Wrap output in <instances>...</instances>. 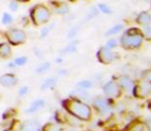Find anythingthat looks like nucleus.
Instances as JSON below:
<instances>
[{
    "mask_svg": "<svg viewBox=\"0 0 151 131\" xmlns=\"http://www.w3.org/2000/svg\"><path fill=\"white\" fill-rule=\"evenodd\" d=\"M12 22H14V16H12V14H9V12L5 11L3 12V14H2V18H1V23L4 25V26H8V25L12 24Z\"/></svg>",
    "mask_w": 151,
    "mask_h": 131,
    "instance_id": "obj_19",
    "label": "nucleus"
},
{
    "mask_svg": "<svg viewBox=\"0 0 151 131\" xmlns=\"http://www.w3.org/2000/svg\"><path fill=\"white\" fill-rule=\"evenodd\" d=\"M146 126H147L148 131H151V119H147L146 120Z\"/></svg>",
    "mask_w": 151,
    "mask_h": 131,
    "instance_id": "obj_34",
    "label": "nucleus"
},
{
    "mask_svg": "<svg viewBox=\"0 0 151 131\" xmlns=\"http://www.w3.org/2000/svg\"><path fill=\"white\" fill-rule=\"evenodd\" d=\"M64 131H75V130H73V129H66V130H64Z\"/></svg>",
    "mask_w": 151,
    "mask_h": 131,
    "instance_id": "obj_40",
    "label": "nucleus"
},
{
    "mask_svg": "<svg viewBox=\"0 0 151 131\" xmlns=\"http://www.w3.org/2000/svg\"><path fill=\"white\" fill-rule=\"evenodd\" d=\"M18 77L12 73H6L0 76V85H2L3 87H14L18 84Z\"/></svg>",
    "mask_w": 151,
    "mask_h": 131,
    "instance_id": "obj_8",
    "label": "nucleus"
},
{
    "mask_svg": "<svg viewBox=\"0 0 151 131\" xmlns=\"http://www.w3.org/2000/svg\"><path fill=\"white\" fill-rule=\"evenodd\" d=\"M117 45V43H116V40H109V41L107 42V47L108 48H113V47H115V46Z\"/></svg>",
    "mask_w": 151,
    "mask_h": 131,
    "instance_id": "obj_33",
    "label": "nucleus"
},
{
    "mask_svg": "<svg viewBox=\"0 0 151 131\" xmlns=\"http://www.w3.org/2000/svg\"><path fill=\"white\" fill-rule=\"evenodd\" d=\"M29 18L34 26L39 27L50 22L52 18V11L46 5L42 3H37L31 7Z\"/></svg>",
    "mask_w": 151,
    "mask_h": 131,
    "instance_id": "obj_3",
    "label": "nucleus"
},
{
    "mask_svg": "<svg viewBox=\"0 0 151 131\" xmlns=\"http://www.w3.org/2000/svg\"><path fill=\"white\" fill-rule=\"evenodd\" d=\"M99 8L102 12H104V14H111V9H110L109 6L106 5V4H102V3L99 4Z\"/></svg>",
    "mask_w": 151,
    "mask_h": 131,
    "instance_id": "obj_30",
    "label": "nucleus"
},
{
    "mask_svg": "<svg viewBox=\"0 0 151 131\" xmlns=\"http://www.w3.org/2000/svg\"><path fill=\"white\" fill-rule=\"evenodd\" d=\"M66 74H67L66 70H59L58 71V76H65Z\"/></svg>",
    "mask_w": 151,
    "mask_h": 131,
    "instance_id": "obj_35",
    "label": "nucleus"
},
{
    "mask_svg": "<svg viewBox=\"0 0 151 131\" xmlns=\"http://www.w3.org/2000/svg\"><path fill=\"white\" fill-rule=\"evenodd\" d=\"M78 42L77 41H73L71 42V43L69 44V45L67 46V47H65L63 50H62V53H70V52H74L76 51V44H77Z\"/></svg>",
    "mask_w": 151,
    "mask_h": 131,
    "instance_id": "obj_22",
    "label": "nucleus"
},
{
    "mask_svg": "<svg viewBox=\"0 0 151 131\" xmlns=\"http://www.w3.org/2000/svg\"><path fill=\"white\" fill-rule=\"evenodd\" d=\"M123 26L121 24H117L115 25L114 27H112L111 29H109V30L107 31V33H106V35L107 36H110V35H113V34H116L118 32H120L121 30H122Z\"/></svg>",
    "mask_w": 151,
    "mask_h": 131,
    "instance_id": "obj_24",
    "label": "nucleus"
},
{
    "mask_svg": "<svg viewBox=\"0 0 151 131\" xmlns=\"http://www.w3.org/2000/svg\"><path fill=\"white\" fill-rule=\"evenodd\" d=\"M4 131H17V130H14V129H12V128H8V129H6V130H4Z\"/></svg>",
    "mask_w": 151,
    "mask_h": 131,
    "instance_id": "obj_39",
    "label": "nucleus"
},
{
    "mask_svg": "<svg viewBox=\"0 0 151 131\" xmlns=\"http://www.w3.org/2000/svg\"><path fill=\"white\" fill-rule=\"evenodd\" d=\"M16 1H18L19 3H28V2H30L31 0H16Z\"/></svg>",
    "mask_w": 151,
    "mask_h": 131,
    "instance_id": "obj_37",
    "label": "nucleus"
},
{
    "mask_svg": "<svg viewBox=\"0 0 151 131\" xmlns=\"http://www.w3.org/2000/svg\"><path fill=\"white\" fill-rule=\"evenodd\" d=\"M7 67L10 68V69H14V68H16L17 66H16V64H14V62H12V63H9V64L7 65Z\"/></svg>",
    "mask_w": 151,
    "mask_h": 131,
    "instance_id": "obj_36",
    "label": "nucleus"
},
{
    "mask_svg": "<svg viewBox=\"0 0 151 131\" xmlns=\"http://www.w3.org/2000/svg\"><path fill=\"white\" fill-rule=\"evenodd\" d=\"M63 105L65 110L72 115L73 117L77 118L81 121H88L91 118V109L88 105L81 101L80 99L70 98L63 101Z\"/></svg>",
    "mask_w": 151,
    "mask_h": 131,
    "instance_id": "obj_1",
    "label": "nucleus"
},
{
    "mask_svg": "<svg viewBox=\"0 0 151 131\" xmlns=\"http://www.w3.org/2000/svg\"><path fill=\"white\" fill-rule=\"evenodd\" d=\"M77 86L81 89H88L93 86V83L90 80H84V81H80L79 83L77 84Z\"/></svg>",
    "mask_w": 151,
    "mask_h": 131,
    "instance_id": "obj_27",
    "label": "nucleus"
},
{
    "mask_svg": "<svg viewBox=\"0 0 151 131\" xmlns=\"http://www.w3.org/2000/svg\"><path fill=\"white\" fill-rule=\"evenodd\" d=\"M27 62H28V58L27 56H19V58L14 60V63L16 64L17 67H23L24 65L27 64Z\"/></svg>",
    "mask_w": 151,
    "mask_h": 131,
    "instance_id": "obj_25",
    "label": "nucleus"
},
{
    "mask_svg": "<svg viewBox=\"0 0 151 131\" xmlns=\"http://www.w3.org/2000/svg\"><path fill=\"white\" fill-rule=\"evenodd\" d=\"M50 3L52 6L55 14L65 16V14H67L69 12V6H68V4L66 2H63L60 0V1H52Z\"/></svg>",
    "mask_w": 151,
    "mask_h": 131,
    "instance_id": "obj_11",
    "label": "nucleus"
},
{
    "mask_svg": "<svg viewBox=\"0 0 151 131\" xmlns=\"http://www.w3.org/2000/svg\"><path fill=\"white\" fill-rule=\"evenodd\" d=\"M93 103V107L96 108V110H97L100 114H102V115H105V114H107L108 112L110 111L109 103H107V100L104 98L98 96L97 98H95Z\"/></svg>",
    "mask_w": 151,
    "mask_h": 131,
    "instance_id": "obj_9",
    "label": "nucleus"
},
{
    "mask_svg": "<svg viewBox=\"0 0 151 131\" xmlns=\"http://www.w3.org/2000/svg\"><path fill=\"white\" fill-rule=\"evenodd\" d=\"M137 24L141 25V26H146L151 23V14L147 11H142L138 14L137 19H136Z\"/></svg>",
    "mask_w": 151,
    "mask_h": 131,
    "instance_id": "obj_15",
    "label": "nucleus"
},
{
    "mask_svg": "<svg viewBox=\"0 0 151 131\" xmlns=\"http://www.w3.org/2000/svg\"><path fill=\"white\" fill-rule=\"evenodd\" d=\"M133 93L137 98H147L151 94V83L146 80L139 82L137 85H134Z\"/></svg>",
    "mask_w": 151,
    "mask_h": 131,
    "instance_id": "obj_5",
    "label": "nucleus"
},
{
    "mask_svg": "<svg viewBox=\"0 0 151 131\" xmlns=\"http://www.w3.org/2000/svg\"><path fill=\"white\" fill-rule=\"evenodd\" d=\"M70 95H71V98H73L81 99V98H86V96H88V93H86L84 89H81V88H79V89L74 90V91L72 92Z\"/></svg>",
    "mask_w": 151,
    "mask_h": 131,
    "instance_id": "obj_18",
    "label": "nucleus"
},
{
    "mask_svg": "<svg viewBox=\"0 0 151 131\" xmlns=\"http://www.w3.org/2000/svg\"><path fill=\"white\" fill-rule=\"evenodd\" d=\"M98 60L104 65H109L113 62V52L108 47H101L97 53Z\"/></svg>",
    "mask_w": 151,
    "mask_h": 131,
    "instance_id": "obj_7",
    "label": "nucleus"
},
{
    "mask_svg": "<svg viewBox=\"0 0 151 131\" xmlns=\"http://www.w3.org/2000/svg\"><path fill=\"white\" fill-rule=\"evenodd\" d=\"M28 92H29V87H28V86H23V87H21L20 89H19L18 94L20 96H24V95H26Z\"/></svg>",
    "mask_w": 151,
    "mask_h": 131,
    "instance_id": "obj_31",
    "label": "nucleus"
},
{
    "mask_svg": "<svg viewBox=\"0 0 151 131\" xmlns=\"http://www.w3.org/2000/svg\"><path fill=\"white\" fill-rule=\"evenodd\" d=\"M50 69V63L48 62H44L42 64H40L37 68L35 69V72L38 74V75H41V74H44L46 72H48V70Z\"/></svg>",
    "mask_w": 151,
    "mask_h": 131,
    "instance_id": "obj_17",
    "label": "nucleus"
},
{
    "mask_svg": "<svg viewBox=\"0 0 151 131\" xmlns=\"http://www.w3.org/2000/svg\"><path fill=\"white\" fill-rule=\"evenodd\" d=\"M68 1H70V2H75V1H77V0H68Z\"/></svg>",
    "mask_w": 151,
    "mask_h": 131,
    "instance_id": "obj_41",
    "label": "nucleus"
},
{
    "mask_svg": "<svg viewBox=\"0 0 151 131\" xmlns=\"http://www.w3.org/2000/svg\"><path fill=\"white\" fill-rule=\"evenodd\" d=\"M117 84L119 85V87L121 89L125 90V91H132L134 88V82L127 76H121L118 78V82Z\"/></svg>",
    "mask_w": 151,
    "mask_h": 131,
    "instance_id": "obj_12",
    "label": "nucleus"
},
{
    "mask_svg": "<svg viewBox=\"0 0 151 131\" xmlns=\"http://www.w3.org/2000/svg\"><path fill=\"white\" fill-rule=\"evenodd\" d=\"M143 34L137 28H131L122 34L120 44L127 50H135L141 46L143 42Z\"/></svg>",
    "mask_w": 151,
    "mask_h": 131,
    "instance_id": "obj_2",
    "label": "nucleus"
},
{
    "mask_svg": "<svg viewBox=\"0 0 151 131\" xmlns=\"http://www.w3.org/2000/svg\"><path fill=\"white\" fill-rule=\"evenodd\" d=\"M142 76H143V78L146 81L151 83V70H145V71H143L142 72Z\"/></svg>",
    "mask_w": 151,
    "mask_h": 131,
    "instance_id": "obj_29",
    "label": "nucleus"
},
{
    "mask_svg": "<svg viewBox=\"0 0 151 131\" xmlns=\"http://www.w3.org/2000/svg\"><path fill=\"white\" fill-rule=\"evenodd\" d=\"M141 32L143 34V37H145V39L151 40V27L149 25L143 26V30H142Z\"/></svg>",
    "mask_w": 151,
    "mask_h": 131,
    "instance_id": "obj_26",
    "label": "nucleus"
},
{
    "mask_svg": "<svg viewBox=\"0 0 151 131\" xmlns=\"http://www.w3.org/2000/svg\"><path fill=\"white\" fill-rule=\"evenodd\" d=\"M55 27V24H52V26H44L42 27V29L40 30V38H45L48 36V34L50 33V31L52 30V28Z\"/></svg>",
    "mask_w": 151,
    "mask_h": 131,
    "instance_id": "obj_21",
    "label": "nucleus"
},
{
    "mask_svg": "<svg viewBox=\"0 0 151 131\" xmlns=\"http://www.w3.org/2000/svg\"><path fill=\"white\" fill-rule=\"evenodd\" d=\"M34 53H35V56H37V58H39V60L43 58V52H42V50L40 49V48H38V47L34 48Z\"/></svg>",
    "mask_w": 151,
    "mask_h": 131,
    "instance_id": "obj_32",
    "label": "nucleus"
},
{
    "mask_svg": "<svg viewBox=\"0 0 151 131\" xmlns=\"http://www.w3.org/2000/svg\"><path fill=\"white\" fill-rule=\"evenodd\" d=\"M41 129L39 121L35 119L26 120L21 124V131H41Z\"/></svg>",
    "mask_w": 151,
    "mask_h": 131,
    "instance_id": "obj_10",
    "label": "nucleus"
},
{
    "mask_svg": "<svg viewBox=\"0 0 151 131\" xmlns=\"http://www.w3.org/2000/svg\"><path fill=\"white\" fill-rule=\"evenodd\" d=\"M62 62H63V58H59L56 60V63H58V64H60V63H62Z\"/></svg>",
    "mask_w": 151,
    "mask_h": 131,
    "instance_id": "obj_38",
    "label": "nucleus"
},
{
    "mask_svg": "<svg viewBox=\"0 0 151 131\" xmlns=\"http://www.w3.org/2000/svg\"><path fill=\"white\" fill-rule=\"evenodd\" d=\"M52 1H60V0H50V2H52Z\"/></svg>",
    "mask_w": 151,
    "mask_h": 131,
    "instance_id": "obj_42",
    "label": "nucleus"
},
{
    "mask_svg": "<svg viewBox=\"0 0 151 131\" xmlns=\"http://www.w3.org/2000/svg\"><path fill=\"white\" fill-rule=\"evenodd\" d=\"M45 105V100L43 98H37L34 101H32L30 107L26 110L27 114H34L36 112H38L39 110H41L42 108H44Z\"/></svg>",
    "mask_w": 151,
    "mask_h": 131,
    "instance_id": "obj_13",
    "label": "nucleus"
},
{
    "mask_svg": "<svg viewBox=\"0 0 151 131\" xmlns=\"http://www.w3.org/2000/svg\"><path fill=\"white\" fill-rule=\"evenodd\" d=\"M5 38L10 45H22L26 42L27 34L20 28H10L5 32Z\"/></svg>",
    "mask_w": 151,
    "mask_h": 131,
    "instance_id": "obj_4",
    "label": "nucleus"
},
{
    "mask_svg": "<svg viewBox=\"0 0 151 131\" xmlns=\"http://www.w3.org/2000/svg\"><path fill=\"white\" fill-rule=\"evenodd\" d=\"M129 131H144V125L140 122H134L129 127Z\"/></svg>",
    "mask_w": 151,
    "mask_h": 131,
    "instance_id": "obj_23",
    "label": "nucleus"
},
{
    "mask_svg": "<svg viewBox=\"0 0 151 131\" xmlns=\"http://www.w3.org/2000/svg\"><path fill=\"white\" fill-rule=\"evenodd\" d=\"M56 84H57L56 78L50 77L42 82V84L40 85V89L43 90V91H46V90H48V89H52V88L56 86Z\"/></svg>",
    "mask_w": 151,
    "mask_h": 131,
    "instance_id": "obj_16",
    "label": "nucleus"
},
{
    "mask_svg": "<svg viewBox=\"0 0 151 131\" xmlns=\"http://www.w3.org/2000/svg\"><path fill=\"white\" fill-rule=\"evenodd\" d=\"M41 131H63L62 128L58 124H54V123H47L46 125L43 126V128L41 129Z\"/></svg>",
    "mask_w": 151,
    "mask_h": 131,
    "instance_id": "obj_20",
    "label": "nucleus"
},
{
    "mask_svg": "<svg viewBox=\"0 0 151 131\" xmlns=\"http://www.w3.org/2000/svg\"><path fill=\"white\" fill-rule=\"evenodd\" d=\"M8 8L12 11H17L19 9V2L16 1V0H12V1L8 3Z\"/></svg>",
    "mask_w": 151,
    "mask_h": 131,
    "instance_id": "obj_28",
    "label": "nucleus"
},
{
    "mask_svg": "<svg viewBox=\"0 0 151 131\" xmlns=\"http://www.w3.org/2000/svg\"><path fill=\"white\" fill-rule=\"evenodd\" d=\"M121 88L119 87L116 82L114 81H110L107 82L105 85L103 86V90H104V93L108 96V98H118L121 94Z\"/></svg>",
    "mask_w": 151,
    "mask_h": 131,
    "instance_id": "obj_6",
    "label": "nucleus"
},
{
    "mask_svg": "<svg viewBox=\"0 0 151 131\" xmlns=\"http://www.w3.org/2000/svg\"><path fill=\"white\" fill-rule=\"evenodd\" d=\"M12 46L8 42H2L0 43V58H9L12 56Z\"/></svg>",
    "mask_w": 151,
    "mask_h": 131,
    "instance_id": "obj_14",
    "label": "nucleus"
}]
</instances>
